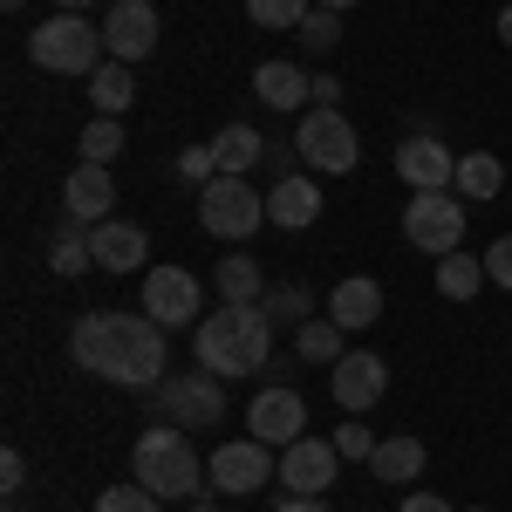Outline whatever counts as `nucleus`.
Instances as JSON below:
<instances>
[{"mask_svg":"<svg viewBox=\"0 0 512 512\" xmlns=\"http://www.w3.org/2000/svg\"><path fill=\"white\" fill-rule=\"evenodd\" d=\"M151 315H117V308H89V315L69 328V355L76 369H89L96 383H117V390H158L164 369H171V349Z\"/></svg>","mask_w":512,"mask_h":512,"instance_id":"obj_1","label":"nucleus"},{"mask_svg":"<svg viewBox=\"0 0 512 512\" xmlns=\"http://www.w3.org/2000/svg\"><path fill=\"white\" fill-rule=\"evenodd\" d=\"M192 349L198 369H212V376H253L274 355V315L260 301H219V315L198 321Z\"/></svg>","mask_w":512,"mask_h":512,"instance_id":"obj_2","label":"nucleus"},{"mask_svg":"<svg viewBox=\"0 0 512 512\" xmlns=\"http://www.w3.org/2000/svg\"><path fill=\"white\" fill-rule=\"evenodd\" d=\"M130 472H137V485H151L158 499H178V506H198V485H212L192 451V431H178V424H151L137 437Z\"/></svg>","mask_w":512,"mask_h":512,"instance_id":"obj_3","label":"nucleus"},{"mask_svg":"<svg viewBox=\"0 0 512 512\" xmlns=\"http://www.w3.org/2000/svg\"><path fill=\"white\" fill-rule=\"evenodd\" d=\"M28 62L48 76H96L110 62V48H103V28H89L82 14H55L28 35Z\"/></svg>","mask_w":512,"mask_h":512,"instance_id":"obj_4","label":"nucleus"},{"mask_svg":"<svg viewBox=\"0 0 512 512\" xmlns=\"http://www.w3.org/2000/svg\"><path fill=\"white\" fill-rule=\"evenodd\" d=\"M151 396H158V424H178V431H198V424H219L226 417V376H212V369L164 376Z\"/></svg>","mask_w":512,"mask_h":512,"instance_id":"obj_5","label":"nucleus"},{"mask_svg":"<svg viewBox=\"0 0 512 512\" xmlns=\"http://www.w3.org/2000/svg\"><path fill=\"white\" fill-rule=\"evenodd\" d=\"M403 239L417 246V253H458L465 246V198L458 192H410L403 205Z\"/></svg>","mask_w":512,"mask_h":512,"instance_id":"obj_6","label":"nucleus"},{"mask_svg":"<svg viewBox=\"0 0 512 512\" xmlns=\"http://www.w3.org/2000/svg\"><path fill=\"white\" fill-rule=\"evenodd\" d=\"M260 219H267V198L253 192L246 178H212L205 198H198V226L212 239H226V246H239L246 233H260Z\"/></svg>","mask_w":512,"mask_h":512,"instance_id":"obj_7","label":"nucleus"},{"mask_svg":"<svg viewBox=\"0 0 512 512\" xmlns=\"http://www.w3.org/2000/svg\"><path fill=\"white\" fill-rule=\"evenodd\" d=\"M294 151L308 158V171H321V178H342V171H355V123L342 117V110H308L301 117V130H294Z\"/></svg>","mask_w":512,"mask_h":512,"instance_id":"obj_8","label":"nucleus"},{"mask_svg":"<svg viewBox=\"0 0 512 512\" xmlns=\"http://www.w3.org/2000/svg\"><path fill=\"white\" fill-rule=\"evenodd\" d=\"M205 478L219 485V492H260V485H274L280 478V458L274 444H260V437H233V444H219L212 458H205Z\"/></svg>","mask_w":512,"mask_h":512,"instance_id":"obj_9","label":"nucleus"},{"mask_svg":"<svg viewBox=\"0 0 512 512\" xmlns=\"http://www.w3.org/2000/svg\"><path fill=\"white\" fill-rule=\"evenodd\" d=\"M246 437H260V444H274V451L301 444V437H308V403H301V390H287V383L260 390L246 403Z\"/></svg>","mask_w":512,"mask_h":512,"instance_id":"obj_10","label":"nucleus"},{"mask_svg":"<svg viewBox=\"0 0 512 512\" xmlns=\"http://www.w3.org/2000/svg\"><path fill=\"white\" fill-rule=\"evenodd\" d=\"M335 478H342V451H335V437H301V444L280 451V485H287L294 499H328Z\"/></svg>","mask_w":512,"mask_h":512,"instance_id":"obj_11","label":"nucleus"},{"mask_svg":"<svg viewBox=\"0 0 512 512\" xmlns=\"http://www.w3.org/2000/svg\"><path fill=\"white\" fill-rule=\"evenodd\" d=\"M103 48L137 69V62L158 48V7H151V0H110V14H103Z\"/></svg>","mask_w":512,"mask_h":512,"instance_id":"obj_12","label":"nucleus"},{"mask_svg":"<svg viewBox=\"0 0 512 512\" xmlns=\"http://www.w3.org/2000/svg\"><path fill=\"white\" fill-rule=\"evenodd\" d=\"M328 390H335V403H342L349 417H362V410H376L383 390H390V362H383V355H369V349H349L342 362H335Z\"/></svg>","mask_w":512,"mask_h":512,"instance_id":"obj_13","label":"nucleus"},{"mask_svg":"<svg viewBox=\"0 0 512 512\" xmlns=\"http://www.w3.org/2000/svg\"><path fill=\"white\" fill-rule=\"evenodd\" d=\"M198 280L185 274V267H151L144 274V315L158 321V328H192L198 321Z\"/></svg>","mask_w":512,"mask_h":512,"instance_id":"obj_14","label":"nucleus"},{"mask_svg":"<svg viewBox=\"0 0 512 512\" xmlns=\"http://www.w3.org/2000/svg\"><path fill=\"white\" fill-rule=\"evenodd\" d=\"M396 178H403L410 192H451L458 158H451L437 137H403V144H396Z\"/></svg>","mask_w":512,"mask_h":512,"instance_id":"obj_15","label":"nucleus"},{"mask_svg":"<svg viewBox=\"0 0 512 512\" xmlns=\"http://www.w3.org/2000/svg\"><path fill=\"white\" fill-rule=\"evenodd\" d=\"M89 253H96L103 274H137L151 260V239H144V226H130V219H103V226H89Z\"/></svg>","mask_w":512,"mask_h":512,"instance_id":"obj_16","label":"nucleus"},{"mask_svg":"<svg viewBox=\"0 0 512 512\" xmlns=\"http://www.w3.org/2000/svg\"><path fill=\"white\" fill-rule=\"evenodd\" d=\"M62 205H69V219H82V226H103L110 205H117V178H110V164H76L69 185H62Z\"/></svg>","mask_w":512,"mask_h":512,"instance_id":"obj_17","label":"nucleus"},{"mask_svg":"<svg viewBox=\"0 0 512 512\" xmlns=\"http://www.w3.org/2000/svg\"><path fill=\"white\" fill-rule=\"evenodd\" d=\"M267 219H274L280 233H308L321 219V185L315 178H274V192H267Z\"/></svg>","mask_w":512,"mask_h":512,"instance_id":"obj_18","label":"nucleus"},{"mask_svg":"<svg viewBox=\"0 0 512 512\" xmlns=\"http://www.w3.org/2000/svg\"><path fill=\"white\" fill-rule=\"evenodd\" d=\"M328 321H342L349 335L376 328V321H383V287H376L369 274H349L335 294H328Z\"/></svg>","mask_w":512,"mask_h":512,"instance_id":"obj_19","label":"nucleus"},{"mask_svg":"<svg viewBox=\"0 0 512 512\" xmlns=\"http://www.w3.org/2000/svg\"><path fill=\"white\" fill-rule=\"evenodd\" d=\"M253 96H260L267 110H301V103L315 96V82H308L301 62H260V69H253Z\"/></svg>","mask_w":512,"mask_h":512,"instance_id":"obj_20","label":"nucleus"},{"mask_svg":"<svg viewBox=\"0 0 512 512\" xmlns=\"http://www.w3.org/2000/svg\"><path fill=\"white\" fill-rule=\"evenodd\" d=\"M267 151H274V144H267V137H260L253 123H226V130L212 137V158H219V178H246V171H253V164L267 158Z\"/></svg>","mask_w":512,"mask_h":512,"instance_id":"obj_21","label":"nucleus"},{"mask_svg":"<svg viewBox=\"0 0 512 512\" xmlns=\"http://www.w3.org/2000/svg\"><path fill=\"white\" fill-rule=\"evenodd\" d=\"M451 192L465 198V205H492V198L506 192V164L492 158V151H465V158H458V178H451Z\"/></svg>","mask_w":512,"mask_h":512,"instance_id":"obj_22","label":"nucleus"},{"mask_svg":"<svg viewBox=\"0 0 512 512\" xmlns=\"http://www.w3.org/2000/svg\"><path fill=\"white\" fill-rule=\"evenodd\" d=\"M369 472L383 478V485H410V478H424V437H383L376 458H369Z\"/></svg>","mask_w":512,"mask_h":512,"instance_id":"obj_23","label":"nucleus"},{"mask_svg":"<svg viewBox=\"0 0 512 512\" xmlns=\"http://www.w3.org/2000/svg\"><path fill=\"white\" fill-rule=\"evenodd\" d=\"M89 103H96V117H123L130 103H137V76H130V62H103L96 76H89Z\"/></svg>","mask_w":512,"mask_h":512,"instance_id":"obj_24","label":"nucleus"},{"mask_svg":"<svg viewBox=\"0 0 512 512\" xmlns=\"http://www.w3.org/2000/svg\"><path fill=\"white\" fill-rule=\"evenodd\" d=\"M294 355H301V362H328V369H335V362H342V355H349V328H342V321H328V315H308L301 321V328H294Z\"/></svg>","mask_w":512,"mask_h":512,"instance_id":"obj_25","label":"nucleus"},{"mask_svg":"<svg viewBox=\"0 0 512 512\" xmlns=\"http://www.w3.org/2000/svg\"><path fill=\"white\" fill-rule=\"evenodd\" d=\"M212 287H219V301H267V274H260V260H246V253H226V260L212 267Z\"/></svg>","mask_w":512,"mask_h":512,"instance_id":"obj_26","label":"nucleus"},{"mask_svg":"<svg viewBox=\"0 0 512 512\" xmlns=\"http://www.w3.org/2000/svg\"><path fill=\"white\" fill-rule=\"evenodd\" d=\"M82 267H96V253H89V226H82V219H62V226H55V246H48V274L76 280Z\"/></svg>","mask_w":512,"mask_h":512,"instance_id":"obj_27","label":"nucleus"},{"mask_svg":"<svg viewBox=\"0 0 512 512\" xmlns=\"http://www.w3.org/2000/svg\"><path fill=\"white\" fill-rule=\"evenodd\" d=\"M478 280H485V260H478V253H465V246L437 260V294H444V301H472Z\"/></svg>","mask_w":512,"mask_h":512,"instance_id":"obj_28","label":"nucleus"},{"mask_svg":"<svg viewBox=\"0 0 512 512\" xmlns=\"http://www.w3.org/2000/svg\"><path fill=\"white\" fill-rule=\"evenodd\" d=\"M76 151H82V164H117L123 158V117H89Z\"/></svg>","mask_w":512,"mask_h":512,"instance_id":"obj_29","label":"nucleus"},{"mask_svg":"<svg viewBox=\"0 0 512 512\" xmlns=\"http://www.w3.org/2000/svg\"><path fill=\"white\" fill-rule=\"evenodd\" d=\"M308 14H315V0H246L253 28H301Z\"/></svg>","mask_w":512,"mask_h":512,"instance_id":"obj_30","label":"nucleus"},{"mask_svg":"<svg viewBox=\"0 0 512 512\" xmlns=\"http://www.w3.org/2000/svg\"><path fill=\"white\" fill-rule=\"evenodd\" d=\"M96 512H164V499L151 492V485H137V478H130V485H110V492L96 499Z\"/></svg>","mask_w":512,"mask_h":512,"instance_id":"obj_31","label":"nucleus"},{"mask_svg":"<svg viewBox=\"0 0 512 512\" xmlns=\"http://www.w3.org/2000/svg\"><path fill=\"white\" fill-rule=\"evenodd\" d=\"M294 35H301V48H315V55H328V48H342V14H328V7H315V14H308V21H301Z\"/></svg>","mask_w":512,"mask_h":512,"instance_id":"obj_32","label":"nucleus"},{"mask_svg":"<svg viewBox=\"0 0 512 512\" xmlns=\"http://www.w3.org/2000/svg\"><path fill=\"white\" fill-rule=\"evenodd\" d=\"M260 308H267L274 321H294V328H301V321L315 315V301H308V287H280V294H267Z\"/></svg>","mask_w":512,"mask_h":512,"instance_id":"obj_33","label":"nucleus"},{"mask_svg":"<svg viewBox=\"0 0 512 512\" xmlns=\"http://www.w3.org/2000/svg\"><path fill=\"white\" fill-rule=\"evenodd\" d=\"M335 451L369 465V458H376V437H369V424H342V431H335Z\"/></svg>","mask_w":512,"mask_h":512,"instance_id":"obj_34","label":"nucleus"},{"mask_svg":"<svg viewBox=\"0 0 512 512\" xmlns=\"http://www.w3.org/2000/svg\"><path fill=\"white\" fill-rule=\"evenodd\" d=\"M485 280H492V287H512V233L485 246Z\"/></svg>","mask_w":512,"mask_h":512,"instance_id":"obj_35","label":"nucleus"},{"mask_svg":"<svg viewBox=\"0 0 512 512\" xmlns=\"http://www.w3.org/2000/svg\"><path fill=\"white\" fill-rule=\"evenodd\" d=\"M0 485H7V492H21V485H28V458H21V451H7V458H0Z\"/></svg>","mask_w":512,"mask_h":512,"instance_id":"obj_36","label":"nucleus"},{"mask_svg":"<svg viewBox=\"0 0 512 512\" xmlns=\"http://www.w3.org/2000/svg\"><path fill=\"white\" fill-rule=\"evenodd\" d=\"M342 103V82L335 76H315V110H335Z\"/></svg>","mask_w":512,"mask_h":512,"instance_id":"obj_37","label":"nucleus"},{"mask_svg":"<svg viewBox=\"0 0 512 512\" xmlns=\"http://www.w3.org/2000/svg\"><path fill=\"white\" fill-rule=\"evenodd\" d=\"M403 512H451V506H444L437 492H410V499H403Z\"/></svg>","mask_w":512,"mask_h":512,"instance_id":"obj_38","label":"nucleus"},{"mask_svg":"<svg viewBox=\"0 0 512 512\" xmlns=\"http://www.w3.org/2000/svg\"><path fill=\"white\" fill-rule=\"evenodd\" d=\"M274 512H335V506H328V499H294V492H287Z\"/></svg>","mask_w":512,"mask_h":512,"instance_id":"obj_39","label":"nucleus"},{"mask_svg":"<svg viewBox=\"0 0 512 512\" xmlns=\"http://www.w3.org/2000/svg\"><path fill=\"white\" fill-rule=\"evenodd\" d=\"M499 41H506V48H512V0H506V7H499Z\"/></svg>","mask_w":512,"mask_h":512,"instance_id":"obj_40","label":"nucleus"},{"mask_svg":"<svg viewBox=\"0 0 512 512\" xmlns=\"http://www.w3.org/2000/svg\"><path fill=\"white\" fill-rule=\"evenodd\" d=\"M315 7H328V14H349V7H362V0H315Z\"/></svg>","mask_w":512,"mask_h":512,"instance_id":"obj_41","label":"nucleus"},{"mask_svg":"<svg viewBox=\"0 0 512 512\" xmlns=\"http://www.w3.org/2000/svg\"><path fill=\"white\" fill-rule=\"evenodd\" d=\"M55 7H62V14H82V7H96V0H55Z\"/></svg>","mask_w":512,"mask_h":512,"instance_id":"obj_42","label":"nucleus"},{"mask_svg":"<svg viewBox=\"0 0 512 512\" xmlns=\"http://www.w3.org/2000/svg\"><path fill=\"white\" fill-rule=\"evenodd\" d=\"M185 512H219V506H185Z\"/></svg>","mask_w":512,"mask_h":512,"instance_id":"obj_43","label":"nucleus"},{"mask_svg":"<svg viewBox=\"0 0 512 512\" xmlns=\"http://www.w3.org/2000/svg\"><path fill=\"white\" fill-rule=\"evenodd\" d=\"M0 7H28V0H0Z\"/></svg>","mask_w":512,"mask_h":512,"instance_id":"obj_44","label":"nucleus"},{"mask_svg":"<svg viewBox=\"0 0 512 512\" xmlns=\"http://www.w3.org/2000/svg\"><path fill=\"white\" fill-rule=\"evenodd\" d=\"M472 512H492V506H472Z\"/></svg>","mask_w":512,"mask_h":512,"instance_id":"obj_45","label":"nucleus"}]
</instances>
